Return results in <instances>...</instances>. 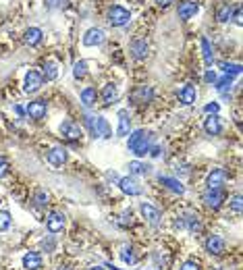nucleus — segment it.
Instances as JSON below:
<instances>
[{
  "mask_svg": "<svg viewBox=\"0 0 243 270\" xmlns=\"http://www.w3.org/2000/svg\"><path fill=\"white\" fill-rule=\"evenodd\" d=\"M152 131L148 129H135L133 133H129V139H127V148H129L131 154L135 156H146L150 148H152Z\"/></svg>",
  "mask_w": 243,
  "mask_h": 270,
  "instance_id": "1",
  "label": "nucleus"
},
{
  "mask_svg": "<svg viewBox=\"0 0 243 270\" xmlns=\"http://www.w3.org/2000/svg\"><path fill=\"white\" fill-rule=\"evenodd\" d=\"M83 125L85 129L89 131L91 137H102V139H108L112 137V129L108 125V121L104 119V116H94V114H85L83 116Z\"/></svg>",
  "mask_w": 243,
  "mask_h": 270,
  "instance_id": "2",
  "label": "nucleus"
},
{
  "mask_svg": "<svg viewBox=\"0 0 243 270\" xmlns=\"http://www.w3.org/2000/svg\"><path fill=\"white\" fill-rule=\"evenodd\" d=\"M129 19H131V13L125 6L114 4V6L108 8V23L112 27H123V25L129 23Z\"/></svg>",
  "mask_w": 243,
  "mask_h": 270,
  "instance_id": "3",
  "label": "nucleus"
},
{
  "mask_svg": "<svg viewBox=\"0 0 243 270\" xmlns=\"http://www.w3.org/2000/svg\"><path fill=\"white\" fill-rule=\"evenodd\" d=\"M65 225H67V216H65V212H61V210H52V212L46 216V229H48L52 235L61 233L65 229Z\"/></svg>",
  "mask_w": 243,
  "mask_h": 270,
  "instance_id": "4",
  "label": "nucleus"
},
{
  "mask_svg": "<svg viewBox=\"0 0 243 270\" xmlns=\"http://www.w3.org/2000/svg\"><path fill=\"white\" fill-rule=\"evenodd\" d=\"M140 212L142 216L146 218L148 225H152V227H158L160 222H162V212L154 206V204H150V202H142L140 204Z\"/></svg>",
  "mask_w": 243,
  "mask_h": 270,
  "instance_id": "5",
  "label": "nucleus"
},
{
  "mask_svg": "<svg viewBox=\"0 0 243 270\" xmlns=\"http://www.w3.org/2000/svg\"><path fill=\"white\" fill-rule=\"evenodd\" d=\"M225 189H208L204 195H202V202L206 208L210 210H218L223 204H225Z\"/></svg>",
  "mask_w": 243,
  "mask_h": 270,
  "instance_id": "6",
  "label": "nucleus"
},
{
  "mask_svg": "<svg viewBox=\"0 0 243 270\" xmlns=\"http://www.w3.org/2000/svg\"><path fill=\"white\" fill-rule=\"evenodd\" d=\"M204 248L210 256H223L227 252V243H225V239L221 237V235H208Z\"/></svg>",
  "mask_w": 243,
  "mask_h": 270,
  "instance_id": "7",
  "label": "nucleus"
},
{
  "mask_svg": "<svg viewBox=\"0 0 243 270\" xmlns=\"http://www.w3.org/2000/svg\"><path fill=\"white\" fill-rule=\"evenodd\" d=\"M59 131L63 137H67L69 142H77V139L83 137V129H81L75 121H63L61 127H59Z\"/></svg>",
  "mask_w": 243,
  "mask_h": 270,
  "instance_id": "8",
  "label": "nucleus"
},
{
  "mask_svg": "<svg viewBox=\"0 0 243 270\" xmlns=\"http://www.w3.org/2000/svg\"><path fill=\"white\" fill-rule=\"evenodd\" d=\"M227 183V171L221 169V167H216L210 171V175H208V179H206V187L208 189H223Z\"/></svg>",
  "mask_w": 243,
  "mask_h": 270,
  "instance_id": "9",
  "label": "nucleus"
},
{
  "mask_svg": "<svg viewBox=\"0 0 243 270\" xmlns=\"http://www.w3.org/2000/svg\"><path fill=\"white\" fill-rule=\"evenodd\" d=\"M42 86H44L42 73H38V71H29V73L25 75V81H23V91H25V93H36Z\"/></svg>",
  "mask_w": 243,
  "mask_h": 270,
  "instance_id": "10",
  "label": "nucleus"
},
{
  "mask_svg": "<svg viewBox=\"0 0 243 270\" xmlns=\"http://www.w3.org/2000/svg\"><path fill=\"white\" fill-rule=\"evenodd\" d=\"M119 189L129 195V197H135V195H142V185L137 183L133 177H121L119 179Z\"/></svg>",
  "mask_w": 243,
  "mask_h": 270,
  "instance_id": "11",
  "label": "nucleus"
},
{
  "mask_svg": "<svg viewBox=\"0 0 243 270\" xmlns=\"http://www.w3.org/2000/svg\"><path fill=\"white\" fill-rule=\"evenodd\" d=\"M46 112H48V102L46 100H33L27 104V114H29V119L33 121H42Z\"/></svg>",
  "mask_w": 243,
  "mask_h": 270,
  "instance_id": "12",
  "label": "nucleus"
},
{
  "mask_svg": "<svg viewBox=\"0 0 243 270\" xmlns=\"http://www.w3.org/2000/svg\"><path fill=\"white\" fill-rule=\"evenodd\" d=\"M117 119H119V127H117V135L119 137H127L131 133V114L127 108H121L117 112Z\"/></svg>",
  "mask_w": 243,
  "mask_h": 270,
  "instance_id": "13",
  "label": "nucleus"
},
{
  "mask_svg": "<svg viewBox=\"0 0 243 270\" xmlns=\"http://www.w3.org/2000/svg\"><path fill=\"white\" fill-rule=\"evenodd\" d=\"M181 222H183V229H187V231L193 233V235H198V233L204 231L202 220H200V216L195 214V212H187V214L181 218Z\"/></svg>",
  "mask_w": 243,
  "mask_h": 270,
  "instance_id": "14",
  "label": "nucleus"
},
{
  "mask_svg": "<svg viewBox=\"0 0 243 270\" xmlns=\"http://www.w3.org/2000/svg\"><path fill=\"white\" fill-rule=\"evenodd\" d=\"M204 131H206V135H212V137L221 135L223 133V121H221V116H218V114H210V116H208V119L204 121Z\"/></svg>",
  "mask_w": 243,
  "mask_h": 270,
  "instance_id": "15",
  "label": "nucleus"
},
{
  "mask_svg": "<svg viewBox=\"0 0 243 270\" xmlns=\"http://www.w3.org/2000/svg\"><path fill=\"white\" fill-rule=\"evenodd\" d=\"M21 264L25 270H40L44 266V258H42L40 252H27L25 256H23Z\"/></svg>",
  "mask_w": 243,
  "mask_h": 270,
  "instance_id": "16",
  "label": "nucleus"
},
{
  "mask_svg": "<svg viewBox=\"0 0 243 270\" xmlns=\"http://www.w3.org/2000/svg\"><path fill=\"white\" fill-rule=\"evenodd\" d=\"M46 160H48L52 167H63L67 162V150L61 148V146H54L48 150V154H46Z\"/></svg>",
  "mask_w": 243,
  "mask_h": 270,
  "instance_id": "17",
  "label": "nucleus"
},
{
  "mask_svg": "<svg viewBox=\"0 0 243 270\" xmlns=\"http://www.w3.org/2000/svg\"><path fill=\"white\" fill-rule=\"evenodd\" d=\"M154 98V90L150 88V86H140L133 93H131V100L135 104H150Z\"/></svg>",
  "mask_w": 243,
  "mask_h": 270,
  "instance_id": "18",
  "label": "nucleus"
},
{
  "mask_svg": "<svg viewBox=\"0 0 243 270\" xmlns=\"http://www.w3.org/2000/svg\"><path fill=\"white\" fill-rule=\"evenodd\" d=\"M98 96H102V104L104 106H112L114 102L119 100V88L117 84H106L102 90V93H98Z\"/></svg>",
  "mask_w": 243,
  "mask_h": 270,
  "instance_id": "19",
  "label": "nucleus"
},
{
  "mask_svg": "<svg viewBox=\"0 0 243 270\" xmlns=\"http://www.w3.org/2000/svg\"><path fill=\"white\" fill-rule=\"evenodd\" d=\"M177 96H179V102L183 104V106H191V104L198 100V91H195L193 86H183L179 91H177Z\"/></svg>",
  "mask_w": 243,
  "mask_h": 270,
  "instance_id": "20",
  "label": "nucleus"
},
{
  "mask_svg": "<svg viewBox=\"0 0 243 270\" xmlns=\"http://www.w3.org/2000/svg\"><path fill=\"white\" fill-rule=\"evenodd\" d=\"M158 183H160V185H164L168 191L177 193V195H183V193H185L183 183H181L179 179H175V177H164V175H160V177H158Z\"/></svg>",
  "mask_w": 243,
  "mask_h": 270,
  "instance_id": "21",
  "label": "nucleus"
},
{
  "mask_svg": "<svg viewBox=\"0 0 243 270\" xmlns=\"http://www.w3.org/2000/svg\"><path fill=\"white\" fill-rule=\"evenodd\" d=\"M148 52H150V46H148V42L144 38H137V40L131 42V56L133 58H137V61H144V58L148 56Z\"/></svg>",
  "mask_w": 243,
  "mask_h": 270,
  "instance_id": "22",
  "label": "nucleus"
},
{
  "mask_svg": "<svg viewBox=\"0 0 243 270\" xmlns=\"http://www.w3.org/2000/svg\"><path fill=\"white\" fill-rule=\"evenodd\" d=\"M200 10V6L195 4V2H191V0H183V2H179V19H183V21H187V19H191L195 13Z\"/></svg>",
  "mask_w": 243,
  "mask_h": 270,
  "instance_id": "23",
  "label": "nucleus"
},
{
  "mask_svg": "<svg viewBox=\"0 0 243 270\" xmlns=\"http://www.w3.org/2000/svg\"><path fill=\"white\" fill-rule=\"evenodd\" d=\"M104 42V31L98 29V27H91L85 31V36H83V46H98Z\"/></svg>",
  "mask_w": 243,
  "mask_h": 270,
  "instance_id": "24",
  "label": "nucleus"
},
{
  "mask_svg": "<svg viewBox=\"0 0 243 270\" xmlns=\"http://www.w3.org/2000/svg\"><path fill=\"white\" fill-rule=\"evenodd\" d=\"M96 100H98V91H96V88H83V90H81V104H83L85 108H91V106H94Z\"/></svg>",
  "mask_w": 243,
  "mask_h": 270,
  "instance_id": "25",
  "label": "nucleus"
},
{
  "mask_svg": "<svg viewBox=\"0 0 243 270\" xmlns=\"http://www.w3.org/2000/svg\"><path fill=\"white\" fill-rule=\"evenodd\" d=\"M214 88L221 91L223 96H229V91L233 90V77H231V75H223L221 79L214 81Z\"/></svg>",
  "mask_w": 243,
  "mask_h": 270,
  "instance_id": "26",
  "label": "nucleus"
},
{
  "mask_svg": "<svg viewBox=\"0 0 243 270\" xmlns=\"http://www.w3.org/2000/svg\"><path fill=\"white\" fill-rule=\"evenodd\" d=\"M42 29L40 27H29L27 31H25V36H23V40H25V44H29V46H38L40 42H42Z\"/></svg>",
  "mask_w": 243,
  "mask_h": 270,
  "instance_id": "27",
  "label": "nucleus"
},
{
  "mask_svg": "<svg viewBox=\"0 0 243 270\" xmlns=\"http://www.w3.org/2000/svg\"><path fill=\"white\" fill-rule=\"evenodd\" d=\"M200 44H202V54H204V63L206 65H212V61H214V48H212V44H210V40H208L206 36L200 40Z\"/></svg>",
  "mask_w": 243,
  "mask_h": 270,
  "instance_id": "28",
  "label": "nucleus"
},
{
  "mask_svg": "<svg viewBox=\"0 0 243 270\" xmlns=\"http://www.w3.org/2000/svg\"><path fill=\"white\" fill-rule=\"evenodd\" d=\"M56 77H59V67H56L54 63H46L42 67V79L44 81H54Z\"/></svg>",
  "mask_w": 243,
  "mask_h": 270,
  "instance_id": "29",
  "label": "nucleus"
},
{
  "mask_svg": "<svg viewBox=\"0 0 243 270\" xmlns=\"http://www.w3.org/2000/svg\"><path fill=\"white\" fill-rule=\"evenodd\" d=\"M150 171H152V167L146 162H140V160L129 162V173L131 175H150Z\"/></svg>",
  "mask_w": 243,
  "mask_h": 270,
  "instance_id": "30",
  "label": "nucleus"
},
{
  "mask_svg": "<svg viewBox=\"0 0 243 270\" xmlns=\"http://www.w3.org/2000/svg\"><path fill=\"white\" fill-rule=\"evenodd\" d=\"M231 17H233V6H231V4H221L216 8V19L221 23H227Z\"/></svg>",
  "mask_w": 243,
  "mask_h": 270,
  "instance_id": "31",
  "label": "nucleus"
},
{
  "mask_svg": "<svg viewBox=\"0 0 243 270\" xmlns=\"http://www.w3.org/2000/svg\"><path fill=\"white\" fill-rule=\"evenodd\" d=\"M33 204H36L38 208H46L50 204V193L46 189H38L36 195H33Z\"/></svg>",
  "mask_w": 243,
  "mask_h": 270,
  "instance_id": "32",
  "label": "nucleus"
},
{
  "mask_svg": "<svg viewBox=\"0 0 243 270\" xmlns=\"http://www.w3.org/2000/svg\"><path fill=\"white\" fill-rule=\"evenodd\" d=\"M121 260H123L125 264H135V262H137L135 252H133L131 245H123V248H121Z\"/></svg>",
  "mask_w": 243,
  "mask_h": 270,
  "instance_id": "33",
  "label": "nucleus"
},
{
  "mask_svg": "<svg viewBox=\"0 0 243 270\" xmlns=\"http://www.w3.org/2000/svg\"><path fill=\"white\" fill-rule=\"evenodd\" d=\"M221 69L225 75H231V77L241 73V65H237V63H221Z\"/></svg>",
  "mask_w": 243,
  "mask_h": 270,
  "instance_id": "34",
  "label": "nucleus"
},
{
  "mask_svg": "<svg viewBox=\"0 0 243 270\" xmlns=\"http://www.w3.org/2000/svg\"><path fill=\"white\" fill-rule=\"evenodd\" d=\"M85 75H87V61L75 63V67H73V77H75V79H83Z\"/></svg>",
  "mask_w": 243,
  "mask_h": 270,
  "instance_id": "35",
  "label": "nucleus"
},
{
  "mask_svg": "<svg viewBox=\"0 0 243 270\" xmlns=\"http://www.w3.org/2000/svg\"><path fill=\"white\" fill-rule=\"evenodd\" d=\"M119 225L123 227V229H127V227H133V212H131V210H125V212H121V216H119Z\"/></svg>",
  "mask_w": 243,
  "mask_h": 270,
  "instance_id": "36",
  "label": "nucleus"
},
{
  "mask_svg": "<svg viewBox=\"0 0 243 270\" xmlns=\"http://www.w3.org/2000/svg\"><path fill=\"white\" fill-rule=\"evenodd\" d=\"M10 222H13V218H10V214L6 212V210H0V233H2V231H8Z\"/></svg>",
  "mask_w": 243,
  "mask_h": 270,
  "instance_id": "37",
  "label": "nucleus"
},
{
  "mask_svg": "<svg viewBox=\"0 0 243 270\" xmlns=\"http://www.w3.org/2000/svg\"><path fill=\"white\" fill-rule=\"evenodd\" d=\"M229 206H231V210H233L235 214H241V195L237 193V195H233L229 199Z\"/></svg>",
  "mask_w": 243,
  "mask_h": 270,
  "instance_id": "38",
  "label": "nucleus"
},
{
  "mask_svg": "<svg viewBox=\"0 0 243 270\" xmlns=\"http://www.w3.org/2000/svg\"><path fill=\"white\" fill-rule=\"evenodd\" d=\"M179 270H202V264L198 260H185Z\"/></svg>",
  "mask_w": 243,
  "mask_h": 270,
  "instance_id": "39",
  "label": "nucleus"
},
{
  "mask_svg": "<svg viewBox=\"0 0 243 270\" xmlns=\"http://www.w3.org/2000/svg\"><path fill=\"white\" fill-rule=\"evenodd\" d=\"M54 248H56V243H54V239L52 237H44L42 239V250H46V252H54Z\"/></svg>",
  "mask_w": 243,
  "mask_h": 270,
  "instance_id": "40",
  "label": "nucleus"
},
{
  "mask_svg": "<svg viewBox=\"0 0 243 270\" xmlns=\"http://www.w3.org/2000/svg\"><path fill=\"white\" fill-rule=\"evenodd\" d=\"M204 110L208 114H218V110H221V104H218V102H210V104H206V106H204Z\"/></svg>",
  "mask_w": 243,
  "mask_h": 270,
  "instance_id": "41",
  "label": "nucleus"
},
{
  "mask_svg": "<svg viewBox=\"0 0 243 270\" xmlns=\"http://www.w3.org/2000/svg\"><path fill=\"white\" fill-rule=\"evenodd\" d=\"M8 169H10V167H8V160H6L4 156H0V179H2L4 175L8 173Z\"/></svg>",
  "mask_w": 243,
  "mask_h": 270,
  "instance_id": "42",
  "label": "nucleus"
},
{
  "mask_svg": "<svg viewBox=\"0 0 243 270\" xmlns=\"http://www.w3.org/2000/svg\"><path fill=\"white\" fill-rule=\"evenodd\" d=\"M231 19H233V21L237 23V25H241V23H243V15H241V6L233 8V17H231Z\"/></svg>",
  "mask_w": 243,
  "mask_h": 270,
  "instance_id": "43",
  "label": "nucleus"
},
{
  "mask_svg": "<svg viewBox=\"0 0 243 270\" xmlns=\"http://www.w3.org/2000/svg\"><path fill=\"white\" fill-rule=\"evenodd\" d=\"M216 79H218V77H216V73L212 71V69H208L206 75H204V81H206V84H214Z\"/></svg>",
  "mask_w": 243,
  "mask_h": 270,
  "instance_id": "44",
  "label": "nucleus"
},
{
  "mask_svg": "<svg viewBox=\"0 0 243 270\" xmlns=\"http://www.w3.org/2000/svg\"><path fill=\"white\" fill-rule=\"evenodd\" d=\"M48 6H56V8H67L69 6V0H50Z\"/></svg>",
  "mask_w": 243,
  "mask_h": 270,
  "instance_id": "45",
  "label": "nucleus"
},
{
  "mask_svg": "<svg viewBox=\"0 0 243 270\" xmlns=\"http://www.w3.org/2000/svg\"><path fill=\"white\" fill-rule=\"evenodd\" d=\"M148 154H152V158H160V156H162V148H160V146H152Z\"/></svg>",
  "mask_w": 243,
  "mask_h": 270,
  "instance_id": "46",
  "label": "nucleus"
},
{
  "mask_svg": "<svg viewBox=\"0 0 243 270\" xmlns=\"http://www.w3.org/2000/svg\"><path fill=\"white\" fill-rule=\"evenodd\" d=\"M154 2H156L160 8H166V6H170L172 2H175V0H154Z\"/></svg>",
  "mask_w": 243,
  "mask_h": 270,
  "instance_id": "47",
  "label": "nucleus"
},
{
  "mask_svg": "<svg viewBox=\"0 0 243 270\" xmlns=\"http://www.w3.org/2000/svg\"><path fill=\"white\" fill-rule=\"evenodd\" d=\"M54 270H71V268H69V266H56Z\"/></svg>",
  "mask_w": 243,
  "mask_h": 270,
  "instance_id": "48",
  "label": "nucleus"
},
{
  "mask_svg": "<svg viewBox=\"0 0 243 270\" xmlns=\"http://www.w3.org/2000/svg\"><path fill=\"white\" fill-rule=\"evenodd\" d=\"M87 270H104V268H102V266H89Z\"/></svg>",
  "mask_w": 243,
  "mask_h": 270,
  "instance_id": "49",
  "label": "nucleus"
}]
</instances>
